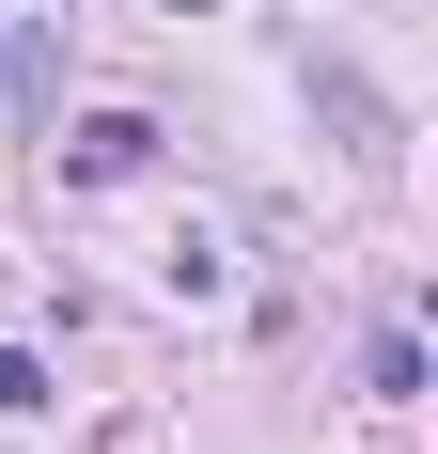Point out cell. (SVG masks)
<instances>
[{"instance_id":"obj_1","label":"cell","mask_w":438,"mask_h":454,"mask_svg":"<svg viewBox=\"0 0 438 454\" xmlns=\"http://www.w3.org/2000/svg\"><path fill=\"white\" fill-rule=\"evenodd\" d=\"M141 157H157V126H141V110H79V126H63V173H79V188H126Z\"/></svg>"},{"instance_id":"obj_2","label":"cell","mask_w":438,"mask_h":454,"mask_svg":"<svg viewBox=\"0 0 438 454\" xmlns=\"http://www.w3.org/2000/svg\"><path fill=\"white\" fill-rule=\"evenodd\" d=\"M47 408V361H32V345H0V423H32Z\"/></svg>"}]
</instances>
